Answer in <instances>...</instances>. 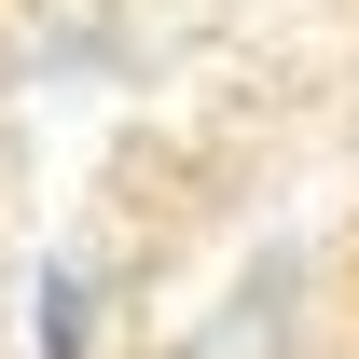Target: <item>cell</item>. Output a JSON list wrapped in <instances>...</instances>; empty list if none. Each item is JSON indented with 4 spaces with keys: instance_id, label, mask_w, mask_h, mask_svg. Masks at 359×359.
<instances>
[{
    "instance_id": "1",
    "label": "cell",
    "mask_w": 359,
    "mask_h": 359,
    "mask_svg": "<svg viewBox=\"0 0 359 359\" xmlns=\"http://www.w3.org/2000/svg\"><path fill=\"white\" fill-rule=\"evenodd\" d=\"M42 359H83V276H42Z\"/></svg>"
}]
</instances>
